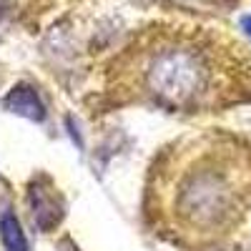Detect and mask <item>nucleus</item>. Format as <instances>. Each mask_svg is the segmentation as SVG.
I'll return each instance as SVG.
<instances>
[{
  "label": "nucleus",
  "mask_w": 251,
  "mask_h": 251,
  "mask_svg": "<svg viewBox=\"0 0 251 251\" xmlns=\"http://www.w3.org/2000/svg\"><path fill=\"white\" fill-rule=\"evenodd\" d=\"M108 93L169 113H214L251 100V60L221 30L153 25L111 63Z\"/></svg>",
  "instance_id": "f257e3e1"
},
{
  "label": "nucleus",
  "mask_w": 251,
  "mask_h": 251,
  "mask_svg": "<svg viewBox=\"0 0 251 251\" xmlns=\"http://www.w3.org/2000/svg\"><path fill=\"white\" fill-rule=\"evenodd\" d=\"M251 206V151L228 136H191L163 149L149 171L146 219L178 246L231 234Z\"/></svg>",
  "instance_id": "f03ea898"
},
{
  "label": "nucleus",
  "mask_w": 251,
  "mask_h": 251,
  "mask_svg": "<svg viewBox=\"0 0 251 251\" xmlns=\"http://www.w3.org/2000/svg\"><path fill=\"white\" fill-rule=\"evenodd\" d=\"M30 219L40 231H53L63 219V201L48 178H38L28 191Z\"/></svg>",
  "instance_id": "7ed1b4c3"
},
{
  "label": "nucleus",
  "mask_w": 251,
  "mask_h": 251,
  "mask_svg": "<svg viewBox=\"0 0 251 251\" xmlns=\"http://www.w3.org/2000/svg\"><path fill=\"white\" fill-rule=\"evenodd\" d=\"M3 106H5L10 113L23 116V118H28V121H38V123H40V121L46 118V106H43V100H40L38 93H35L30 86H25V83L15 86V88L5 96Z\"/></svg>",
  "instance_id": "20e7f679"
},
{
  "label": "nucleus",
  "mask_w": 251,
  "mask_h": 251,
  "mask_svg": "<svg viewBox=\"0 0 251 251\" xmlns=\"http://www.w3.org/2000/svg\"><path fill=\"white\" fill-rule=\"evenodd\" d=\"M0 239H3L5 251H28L25 234L20 231V224H18V219L13 214L0 216Z\"/></svg>",
  "instance_id": "39448f33"
},
{
  "label": "nucleus",
  "mask_w": 251,
  "mask_h": 251,
  "mask_svg": "<svg viewBox=\"0 0 251 251\" xmlns=\"http://www.w3.org/2000/svg\"><path fill=\"white\" fill-rule=\"evenodd\" d=\"M241 28L246 30V35L251 38V15H244V20H241Z\"/></svg>",
  "instance_id": "423d86ee"
}]
</instances>
